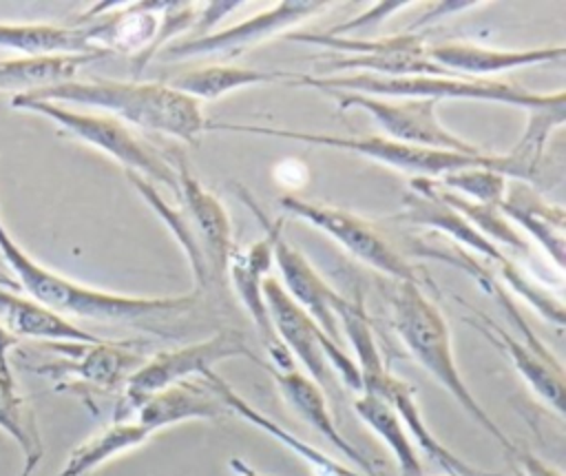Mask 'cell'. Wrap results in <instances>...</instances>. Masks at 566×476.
Wrapping results in <instances>:
<instances>
[{
  "mask_svg": "<svg viewBox=\"0 0 566 476\" xmlns=\"http://www.w3.org/2000/svg\"><path fill=\"white\" fill-rule=\"evenodd\" d=\"M431 188L442 201H447L451 208H455L469 224H473L493 244L500 241V244L513 246L515 250H522V252L528 250L526 237H522V232L502 215V210L497 206L471 201V199H467V197H462L453 190H447L436 179H431Z\"/></svg>",
  "mask_w": 566,
  "mask_h": 476,
  "instance_id": "obj_33",
  "label": "cell"
},
{
  "mask_svg": "<svg viewBox=\"0 0 566 476\" xmlns=\"http://www.w3.org/2000/svg\"><path fill=\"white\" fill-rule=\"evenodd\" d=\"M0 255L4 263L15 275L20 288L27 297L46 306L49 310L62 317H80L91 321H113V323H135L148 319H168L188 314L199 294H179V297H128L115 294L99 288L77 283L69 277H62L46 266L38 263L4 228L0 217Z\"/></svg>",
  "mask_w": 566,
  "mask_h": 476,
  "instance_id": "obj_2",
  "label": "cell"
},
{
  "mask_svg": "<svg viewBox=\"0 0 566 476\" xmlns=\"http://www.w3.org/2000/svg\"><path fill=\"white\" fill-rule=\"evenodd\" d=\"M263 294L272 328L294 363L298 361L305 374L318 383L325 394L338 396L340 390L336 381L360 394V372L354 356H349L340 343L332 341L316 321L287 297L281 281L268 275Z\"/></svg>",
  "mask_w": 566,
  "mask_h": 476,
  "instance_id": "obj_8",
  "label": "cell"
},
{
  "mask_svg": "<svg viewBox=\"0 0 566 476\" xmlns=\"http://www.w3.org/2000/svg\"><path fill=\"white\" fill-rule=\"evenodd\" d=\"M402 7H409V2H405V0H398V2H378V4H374L371 9L363 11L360 15H356V18H352V20L343 22L340 27L329 29L327 33H332V35H347L349 31L360 29V27H365V24H380L385 18H389L391 13L400 11Z\"/></svg>",
  "mask_w": 566,
  "mask_h": 476,
  "instance_id": "obj_37",
  "label": "cell"
},
{
  "mask_svg": "<svg viewBox=\"0 0 566 476\" xmlns=\"http://www.w3.org/2000/svg\"><path fill=\"white\" fill-rule=\"evenodd\" d=\"M391 325L411 359L436 379L455 403L511 456L517 445L506 436V432L491 418V414L480 405L469 385L464 383L460 368L455 363L451 330L438 306L427 297L422 286L407 281H391L389 290Z\"/></svg>",
  "mask_w": 566,
  "mask_h": 476,
  "instance_id": "obj_3",
  "label": "cell"
},
{
  "mask_svg": "<svg viewBox=\"0 0 566 476\" xmlns=\"http://www.w3.org/2000/svg\"><path fill=\"white\" fill-rule=\"evenodd\" d=\"M108 53H66V55H20L0 60V91L13 95L35 93L69 80H75L77 71Z\"/></svg>",
  "mask_w": 566,
  "mask_h": 476,
  "instance_id": "obj_25",
  "label": "cell"
},
{
  "mask_svg": "<svg viewBox=\"0 0 566 476\" xmlns=\"http://www.w3.org/2000/svg\"><path fill=\"white\" fill-rule=\"evenodd\" d=\"M283 77H292V73H281V71H261V69H250V66H237V64H208L201 69H190L179 75H172L166 80L172 89L195 97L197 102L201 100H219L232 91L245 89V86H256V84H272Z\"/></svg>",
  "mask_w": 566,
  "mask_h": 476,
  "instance_id": "obj_28",
  "label": "cell"
},
{
  "mask_svg": "<svg viewBox=\"0 0 566 476\" xmlns=\"http://www.w3.org/2000/svg\"><path fill=\"white\" fill-rule=\"evenodd\" d=\"M230 467H232V472L237 474V476H263V474H259L252 465H248L243 458H239V456H234V458H230V463H228Z\"/></svg>",
  "mask_w": 566,
  "mask_h": 476,
  "instance_id": "obj_40",
  "label": "cell"
},
{
  "mask_svg": "<svg viewBox=\"0 0 566 476\" xmlns=\"http://www.w3.org/2000/svg\"><path fill=\"white\" fill-rule=\"evenodd\" d=\"M57 359L33 365L38 374L55 381L73 379L71 387H91L97 392H115L124 387L128 376L146 361L137 341H95V343H44Z\"/></svg>",
  "mask_w": 566,
  "mask_h": 476,
  "instance_id": "obj_13",
  "label": "cell"
},
{
  "mask_svg": "<svg viewBox=\"0 0 566 476\" xmlns=\"http://www.w3.org/2000/svg\"><path fill=\"white\" fill-rule=\"evenodd\" d=\"M232 416L214 385L201 374L172 383L148 396L133 421L150 434L186 421H219Z\"/></svg>",
  "mask_w": 566,
  "mask_h": 476,
  "instance_id": "obj_19",
  "label": "cell"
},
{
  "mask_svg": "<svg viewBox=\"0 0 566 476\" xmlns=\"http://www.w3.org/2000/svg\"><path fill=\"white\" fill-rule=\"evenodd\" d=\"M511 467L509 472H504V476H562L557 469H553L551 465H546L542 458H537L535 454L517 447L511 456Z\"/></svg>",
  "mask_w": 566,
  "mask_h": 476,
  "instance_id": "obj_38",
  "label": "cell"
},
{
  "mask_svg": "<svg viewBox=\"0 0 566 476\" xmlns=\"http://www.w3.org/2000/svg\"><path fill=\"white\" fill-rule=\"evenodd\" d=\"M153 434L144 430L135 421L124 423H111L102 432L88 436L82 441L64 461L60 472L55 476H86L99 465L113 461L115 456L130 452L139 445H144Z\"/></svg>",
  "mask_w": 566,
  "mask_h": 476,
  "instance_id": "obj_29",
  "label": "cell"
},
{
  "mask_svg": "<svg viewBox=\"0 0 566 476\" xmlns=\"http://www.w3.org/2000/svg\"><path fill=\"white\" fill-rule=\"evenodd\" d=\"M471 308V306H469ZM475 312L473 319H467L475 330H480L495 348H500L517 374L524 379V383L537 394L539 401H544L557 416H564V368L562 363L551 354V350L539 343H528L517 337H513L509 330H504L500 323H495L491 317Z\"/></svg>",
  "mask_w": 566,
  "mask_h": 476,
  "instance_id": "obj_18",
  "label": "cell"
},
{
  "mask_svg": "<svg viewBox=\"0 0 566 476\" xmlns=\"http://www.w3.org/2000/svg\"><path fill=\"white\" fill-rule=\"evenodd\" d=\"M0 325L20 339L42 343H95L99 337L75 325L71 319L49 310L27 294L0 288Z\"/></svg>",
  "mask_w": 566,
  "mask_h": 476,
  "instance_id": "obj_22",
  "label": "cell"
},
{
  "mask_svg": "<svg viewBox=\"0 0 566 476\" xmlns=\"http://www.w3.org/2000/svg\"><path fill=\"white\" fill-rule=\"evenodd\" d=\"M332 7V2L325 0H283L274 7L254 13L252 18L226 27L221 31H212L203 38L195 40H179L170 42L161 55L168 60H184V58H199V55H223L234 58L245 53L248 49L287 31L290 27H296L314 15L325 13Z\"/></svg>",
  "mask_w": 566,
  "mask_h": 476,
  "instance_id": "obj_15",
  "label": "cell"
},
{
  "mask_svg": "<svg viewBox=\"0 0 566 476\" xmlns=\"http://www.w3.org/2000/svg\"><path fill=\"white\" fill-rule=\"evenodd\" d=\"M400 221L427 226L449 239H453L458 246H467L469 250L486 257L489 261H495L502 275V281L515 290L520 297H524L544 319L555 323V328H564V306L559 299H555L548 290L539 288L526 272L517 268L513 259H509L497 244L486 239L473 224H469L455 208H451L447 201H442L433 188L431 179L424 177H411V193L402 197V213L396 215Z\"/></svg>",
  "mask_w": 566,
  "mask_h": 476,
  "instance_id": "obj_6",
  "label": "cell"
},
{
  "mask_svg": "<svg viewBox=\"0 0 566 476\" xmlns=\"http://www.w3.org/2000/svg\"><path fill=\"white\" fill-rule=\"evenodd\" d=\"M566 120V104L539 108L528 113L526 128L513 151L502 155V175L515 177L517 182H533L542 168L548 137L555 128H562Z\"/></svg>",
  "mask_w": 566,
  "mask_h": 476,
  "instance_id": "obj_30",
  "label": "cell"
},
{
  "mask_svg": "<svg viewBox=\"0 0 566 476\" xmlns=\"http://www.w3.org/2000/svg\"><path fill=\"white\" fill-rule=\"evenodd\" d=\"M35 467H38V461H24V467H22L20 476H31Z\"/></svg>",
  "mask_w": 566,
  "mask_h": 476,
  "instance_id": "obj_41",
  "label": "cell"
},
{
  "mask_svg": "<svg viewBox=\"0 0 566 476\" xmlns=\"http://www.w3.org/2000/svg\"><path fill=\"white\" fill-rule=\"evenodd\" d=\"M294 86H310L316 91H347L363 93L371 97L402 100H471L489 104H506L524 111H539L557 104H566V91L555 93H535L520 84L502 82L495 77L475 80L462 75H407V77H382L371 73H347V75H301L296 73L290 82Z\"/></svg>",
  "mask_w": 566,
  "mask_h": 476,
  "instance_id": "obj_4",
  "label": "cell"
},
{
  "mask_svg": "<svg viewBox=\"0 0 566 476\" xmlns=\"http://www.w3.org/2000/svg\"><path fill=\"white\" fill-rule=\"evenodd\" d=\"M287 40L318 44L343 55L329 58V71L371 73L382 77H407V75H453L429 60L427 40L416 33H398L391 38H349L332 33H287Z\"/></svg>",
  "mask_w": 566,
  "mask_h": 476,
  "instance_id": "obj_11",
  "label": "cell"
},
{
  "mask_svg": "<svg viewBox=\"0 0 566 476\" xmlns=\"http://www.w3.org/2000/svg\"><path fill=\"white\" fill-rule=\"evenodd\" d=\"M0 46L22 55H66L99 53L88 44L82 24H40V22H0ZM106 53V51H102Z\"/></svg>",
  "mask_w": 566,
  "mask_h": 476,
  "instance_id": "obj_26",
  "label": "cell"
},
{
  "mask_svg": "<svg viewBox=\"0 0 566 476\" xmlns=\"http://www.w3.org/2000/svg\"><path fill=\"white\" fill-rule=\"evenodd\" d=\"M210 131H239L252 135H268L276 139H292L323 148H336L345 153H356L367 159L380 162L396 170L416 173V177L440 179L447 173L486 166L502 173V155L484 153V155H464L455 151H438L422 148L389 139L385 135H334V133H316V131H290V128H272V126H254V124H237V122H210L206 124Z\"/></svg>",
  "mask_w": 566,
  "mask_h": 476,
  "instance_id": "obj_5",
  "label": "cell"
},
{
  "mask_svg": "<svg viewBox=\"0 0 566 476\" xmlns=\"http://www.w3.org/2000/svg\"><path fill=\"white\" fill-rule=\"evenodd\" d=\"M500 210L513 226H520L544 248L559 272L564 270L566 215L562 206L544 201L528 184L515 182L506 188V197L500 204Z\"/></svg>",
  "mask_w": 566,
  "mask_h": 476,
  "instance_id": "obj_24",
  "label": "cell"
},
{
  "mask_svg": "<svg viewBox=\"0 0 566 476\" xmlns=\"http://www.w3.org/2000/svg\"><path fill=\"white\" fill-rule=\"evenodd\" d=\"M272 261H274L272 259V241L265 235V237L252 241L248 248L232 252L230 263H228V279L232 281L234 294L239 297L241 306L250 314L254 330L268 350L270 363H263V368L290 370V368H296L294 359L285 350V345L279 341V337L272 328L265 294H263V281L268 277Z\"/></svg>",
  "mask_w": 566,
  "mask_h": 476,
  "instance_id": "obj_17",
  "label": "cell"
},
{
  "mask_svg": "<svg viewBox=\"0 0 566 476\" xmlns=\"http://www.w3.org/2000/svg\"><path fill=\"white\" fill-rule=\"evenodd\" d=\"M128 182L133 184V188L142 195V199L155 210V215L168 226V230L172 232V237L177 239V244L181 246L186 259H188V266L192 270V277L197 281V292L203 294L210 290V277H208V266H206V259L199 250V244L195 239V232L188 224V217L184 215L181 208H172L161 195L159 190L155 188L153 182H148L146 177L137 175V173H130V170H124Z\"/></svg>",
  "mask_w": 566,
  "mask_h": 476,
  "instance_id": "obj_31",
  "label": "cell"
},
{
  "mask_svg": "<svg viewBox=\"0 0 566 476\" xmlns=\"http://www.w3.org/2000/svg\"><path fill=\"white\" fill-rule=\"evenodd\" d=\"M239 195L243 204L259 217V221L265 228V235L272 241V259L279 263V270L283 275V290L287 297L303 308L316 325L336 343H340V328H338V308L347 297L336 292L316 270L314 266L305 259L303 252H298L292 244L283 239V221H270L261 206L243 190L239 188ZM343 345V343H340Z\"/></svg>",
  "mask_w": 566,
  "mask_h": 476,
  "instance_id": "obj_14",
  "label": "cell"
},
{
  "mask_svg": "<svg viewBox=\"0 0 566 476\" xmlns=\"http://www.w3.org/2000/svg\"><path fill=\"white\" fill-rule=\"evenodd\" d=\"M197 7L192 2H168L166 9L161 11L159 18V29L153 38V42L148 44V49L144 53H139L137 58H133L130 62V71H133V80H137V75L146 69V64L161 51V46L186 31L192 29L195 20H197Z\"/></svg>",
  "mask_w": 566,
  "mask_h": 476,
  "instance_id": "obj_35",
  "label": "cell"
},
{
  "mask_svg": "<svg viewBox=\"0 0 566 476\" xmlns=\"http://www.w3.org/2000/svg\"><path fill=\"white\" fill-rule=\"evenodd\" d=\"M13 108L33 111L38 115L49 117L69 135L82 139L84 144L106 153L115 162L124 166V170L137 173L153 184L166 186L179 199V179L170 157H164L155 151L153 144L144 142L130 126L106 115V113H84L73 106L40 102V100H22L11 97Z\"/></svg>",
  "mask_w": 566,
  "mask_h": 476,
  "instance_id": "obj_7",
  "label": "cell"
},
{
  "mask_svg": "<svg viewBox=\"0 0 566 476\" xmlns=\"http://www.w3.org/2000/svg\"><path fill=\"white\" fill-rule=\"evenodd\" d=\"M327 97L336 100L340 111L360 108L369 113L376 124L385 131V137L422 146V148H438V151H455L464 155H484L478 144L467 142L464 137L449 131L438 117V102L436 100H420V97H402V100H385L371 97L363 93H347V91H321Z\"/></svg>",
  "mask_w": 566,
  "mask_h": 476,
  "instance_id": "obj_12",
  "label": "cell"
},
{
  "mask_svg": "<svg viewBox=\"0 0 566 476\" xmlns=\"http://www.w3.org/2000/svg\"><path fill=\"white\" fill-rule=\"evenodd\" d=\"M243 2L239 0H217V2H206L199 11H197V20L190 29V38L188 40H195V38H203L208 33H212V27L219 24L226 15H230L237 7H241Z\"/></svg>",
  "mask_w": 566,
  "mask_h": 476,
  "instance_id": "obj_36",
  "label": "cell"
},
{
  "mask_svg": "<svg viewBox=\"0 0 566 476\" xmlns=\"http://www.w3.org/2000/svg\"><path fill=\"white\" fill-rule=\"evenodd\" d=\"M268 372L272 374L279 394L296 416H301L314 432H318L338 454H343L360 472H365V476H374L371 458L365 456L354 443H349L336 427L327 394L321 390L318 383H314L305 372L296 368H290V370L268 368Z\"/></svg>",
  "mask_w": 566,
  "mask_h": 476,
  "instance_id": "obj_20",
  "label": "cell"
},
{
  "mask_svg": "<svg viewBox=\"0 0 566 476\" xmlns=\"http://www.w3.org/2000/svg\"><path fill=\"white\" fill-rule=\"evenodd\" d=\"M166 4H168L166 0L128 2L117 11L102 13L95 22L82 24L86 29L88 44L97 51H106V53L122 51V53H135L137 58L153 42Z\"/></svg>",
  "mask_w": 566,
  "mask_h": 476,
  "instance_id": "obj_23",
  "label": "cell"
},
{
  "mask_svg": "<svg viewBox=\"0 0 566 476\" xmlns=\"http://www.w3.org/2000/svg\"><path fill=\"white\" fill-rule=\"evenodd\" d=\"M354 410H356L358 418L391 452V456L398 465V476H424V467L418 456V447L413 445L398 412L385 399L369 394V392H360L354 399Z\"/></svg>",
  "mask_w": 566,
  "mask_h": 476,
  "instance_id": "obj_27",
  "label": "cell"
},
{
  "mask_svg": "<svg viewBox=\"0 0 566 476\" xmlns=\"http://www.w3.org/2000/svg\"><path fill=\"white\" fill-rule=\"evenodd\" d=\"M281 208L305 224L314 226L316 230L332 237L338 246H343L352 257L367 263L369 268L378 270L380 275L389 277L391 281H407L416 286H427V277L420 275L418 268H413L407 257H402L387 239L385 235L365 217H358L349 210L307 201L294 195H283L279 199Z\"/></svg>",
  "mask_w": 566,
  "mask_h": 476,
  "instance_id": "obj_10",
  "label": "cell"
},
{
  "mask_svg": "<svg viewBox=\"0 0 566 476\" xmlns=\"http://www.w3.org/2000/svg\"><path fill=\"white\" fill-rule=\"evenodd\" d=\"M427 55L431 62H436L438 66H442L453 75L489 80V75H500L522 66L562 62L566 55V46L557 44V46L504 51V49H486L469 42H447V44H429Z\"/></svg>",
  "mask_w": 566,
  "mask_h": 476,
  "instance_id": "obj_21",
  "label": "cell"
},
{
  "mask_svg": "<svg viewBox=\"0 0 566 476\" xmlns=\"http://www.w3.org/2000/svg\"><path fill=\"white\" fill-rule=\"evenodd\" d=\"M13 97L106 111V115L124 122L130 128L164 133L186 144H197L206 128L201 102L166 82L69 80Z\"/></svg>",
  "mask_w": 566,
  "mask_h": 476,
  "instance_id": "obj_1",
  "label": "cell"
},
{
  "mask_svg": "<svg viewBox=\"0 0 566 476\" xmlns=\"http://www.w3.org/2000/svg\"><path fill=\"white\" fill-rule=\"evenodd\" d=\"M0 430L11 436L24 454V461H38L44 454L35 416L27 399L18 392L11 372H0Z\"/></svg>",
  "mask_w": 566,
  "mask_h": 476,
  "instance_id": "obj_32",
  "label": "cell"
},
{
  "mask_svg": "<svg viewBox=\"0 0 566 476\" xmlns=\"http://www.w3.org/2000/svg\"><path fill=\"white\" fill-rule=\"evenodd\" d=\"M438 184L444 186L447 190H453V193L471 199V201H480V204L500 208V204L506 197L509 177H504L502 173L486 168V166H471V168H460V170L442 175L438 179Z\"/></svg>",
  "mask_w": 566,
  "mask_h": 476,
  "instance_id": "obj_34",
  "label": "cell"
},
{
  "mask_svg": "<svg viewBox=\"0 0 566 476\" xmlns=\"http://www.w3.org/2000/svg\"><path fill=\"white\" fill-rule=\"evenodd\" d=\"M18 343H20V341H18L13 334H9V332L0 325V372H2V374L11 372V365H9V352H11Z\"/></svg>",
  "mask_w": 566,
  "mask_h": 476,
  "instance_id": "obj_39",
  "label": "cell"
},
{
  "mask_svg": "<svg viewBox=\"0 0 566 476\" xmlns=\"http://www.w3.org/2000/svg\"><path fill=\"white\" fill-rule=\"evenodd\" d=\"M170 162L179 179V204L195 232L199 250L208 266L210 288L223 292L228 283V263L232 248V224L217 195L203 188V184L190 173L188 159L177 153Z\"/></svg>",
  "mask_w": 566,
  "mask_h": 476,
  "instance_id": "obj_16",
  "label": "cell"
},
{
  "mask_svg": "<svg viewBox=\"0 0 566 476\" xmlns=\"http://www.w3.org/2000/svg\"><path fill=\"white\" fill-rule=\"evenodd\" d=\"M237 356L261 363L237 330H221L208 339L159 350L146 356V361L124 383L113 410V423L133 421L139 405L155 392L172 383L201 376L203 372L214 370L217 363Z\"/></svg>",
  "mask_w": 566,
  "mask_h": 476,
  "instance_id": "obj_9",
  "label": "cell"
}]
</instances>
